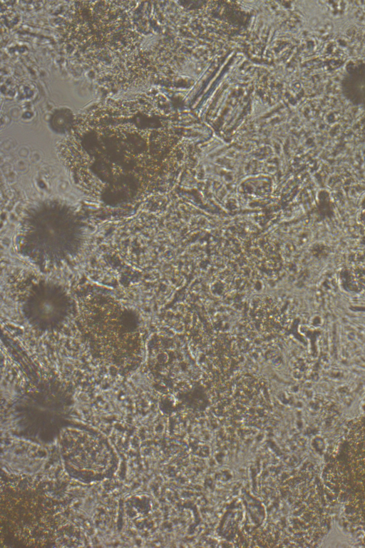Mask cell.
<instances>
[{"instance_id": "obj_1", "label": "cell", "mask_w": 365, "mask_h": 548, "mask_svg": "<svg viewBox=\"0 0 365 548\" xmlns=\"http://www.w3.org/2000/svg\"><path fill=\"white\" fill-rule=\"evenodd\" d=\"M79 314L83 335L98 359L120 367L137 357L141 342L133 310L103 295L83 303Z\"/></svg>"}, {"instance_id": "obj_2", "label": "cell", "mask_w": 365, "mask_h": 548, "mask_svg": "<svg viewBox=\"0 0 365 548\" xmlns=\"http://www.w3.org/2000/svg\"><path fill=\"white\" fill-rule=\"evenodd\" d=\"M21 309L30 327L40 333H51L67 323L73 312V303L62 287L43 281L29 290Z\"/></svg>"}]
</instances>
